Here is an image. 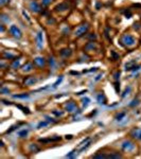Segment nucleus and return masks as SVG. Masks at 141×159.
Here are the masks:
<instances>
[{"label": "nucleus", "mask_w": 141, "mask_h": 159, "mask_svg": "<svg viewBox=\"0 0 141 159\" xmlns=\"http://www.w3.org/2000/svg\"><path fill=\"white\" fill-rule=\"evenodd\" d=\"M10 31H11V33L14 35L15 37H17V38H20L21 37V32H20V30H19L17 27H15V25H12V27L10 28Z\"/></svg>", "instance_id": "f257e3e1"}, {"label": "nucleus", "mask_w": 141, "mask_h": 159, "mask_svg": "<svg viewBox=\"0 0 141 159\" xmlns=\"http://www.w3.org/2000/svg\"><path fill=\"white\" fill-rule=\"evenodd\" d=\"M86 29H87V25H82V27H80L78 30L75 31V35H78V36H80V35H82L84 32L86 31Z\"/></svg>", "instance_id": "f03ea898"}, {"label": "nucleus", "mask_w": 141, "mask_h": 159, "mask_svg": "<svg viewBox=\"0 0 141 159\" xmlns=\"http://www.w3.org/2000/svg\"><path fill=\"white\" fill-rule=\"evenodd\" d=\"M41 43H43V37H41V33L37 34V47L38 48H41Z\"/></svg>", "instance_id": "7ed1b4c3"}, {"label": "nucleus", "mask_w": 141, "mask_h": 159, "mask_svg": "<svg viewBox=\"0 0 141 159\" xmlns=\"http://www.w3.org/2000/svg\"><path fill=\"white\" fill-rule=\"evenodd\" d=\"M35 62H36L37 64H39V65H43V64H44V60H41L40 57H37V58L35 59Z\"/></svg>", "instance_id": "20e7f679"}, {"label": "nucleus", "mask_w": 141, "mask_h": 159, "mask_svg": "<svg viewBox=\"0 0 141 159\" xmlns=\"http://www.w3.org/2000/svg\"><path fill=\"white\" fill-rule=\"evenodd\" d=\"M60 81H62V78H59V80H57V81H56V83H55V84H54V87H56V86L59 85V83Z\"/></svg>", "instance_id": "39448f33"}, {"label": "nucleus", "mask_w": 141, "mask_h": 159, "mask_svg": "<svg viewBox=\"0 0 141 159\" xmlns=\"http://www.w3.org/2000/svg\"><path fill=\"white\" fill-rule=\"evenodd\" d=\"M5 2H8V0H1V4H4Z\"/></svg>", "instance_id": "423d86ee"}]
</instances>
